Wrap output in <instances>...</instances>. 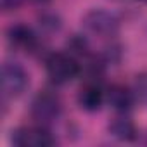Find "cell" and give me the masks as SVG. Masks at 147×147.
Masks as SVG:
<instances>
[{"label": "cell", "instance_id": "52a82bcc", "mask_svg": "<svg viewBox=\"0 0 147 147\" xmlns=\"http://www.w3.org/2000/svg\"><path fill=\"white\" fill-rule=\"evenodd\" d=\"M78 106L87 111V113H95L102 107L104 100H106V92L102 90V87L95 82H88L85 83L80 92H78Z\"/></svg>", "mask_w": 147, "mask_h": 147}, {"label": "cell", "instance_id": "ba28073f", "mask_svg": "<svg viewBox=\"0 0 147 147\" xmlns=\"http://www.w3.org/2000/svg\"><path fill=\"white\" fill-rule=\"evenodd\" d=\"M106 100L109 102V106H113L118 113H130L137 97L133 88H128L125 85L114 83L107 88L106 92Z\"/></svg>", "mask_w": 147, "mask_h": 147}, {"label": "cell", "instance_id": "7a4b0ae2", "mask_svg": "<svg viewBox=\"0 0 147 147\" xmlns=\"http://www.w3.org/2000/svg\"><path fill=\"white\" fill-rule=\"evenodd\" d=\"M30 113H31V118L35 119L36 125L49 128L54 121L59 119V116L62 113V102H61L57 94H54L50 90H42L31 100Z\"/></svg>", "mask_w": 147, "mask_h": 147}, {"label": "cell", "instance_id": "5b68a950", "mask_svg": "<svg viewBox=\"0 0 147 147\" xmlns=\"http://www.w3.org/2000/svg\"><path fill=\"white\" fill-rule=\"evenodd\" d=\"M11 142L16 147H52L57 144V138L47 126L35 125V126H21L12 131Z\"/></svg>", "mask_w": 147, "mask_h": 147}, {"label": "cell", "instance_id": "4fadbf2b", "mask_svg": "<svg viewBox=\"0 0 147 147\" xmlns=\"http://www.w3.org/2000/svg\"><path fill=\"white\" fill-rule=\"evenodd\" d=\"M0 2H2L4 11H16L23 4V0H0Z\"/></svg>", "mask_w": 147, "mask_h": 147}, {"label": "cell", "instance_id": "3957f363", "mask_svg": "<svg viewBox=\"0 0 147 147\" xmlns=\"http://www.w3.org/2000/svg\"><path fill=\"white\" fill-rule=\"evenodd\" d=\"M28 87H30L28 71L19 62L5 61L2 64V97L4 100L21 97Z\"/></svg>", "mask_w": 147, "mask_h": 147}, {"label": "cell", "instance_id": "9c48e42d", "mask_svg": "<svg viewBox=\"0 0 147 147\" xmlns=\"http://www.w3.org/2000/svg\"><path fill=\"white\" fill-rule=\"evenodd\" d=\"M107 130H109V135L119 142H133L138 135V130L133 119L128 116V113H118L111 119Z\"/></svg>", "mask_w": 147, "mask_h": 147}, {"label": "cell", "instance_id": "6da1fadb", "mask_svg": "<svg viewBox=\"0 0 147 147\" xmlns=\"http://www.w3.org/2000/svg\"><path fill=\"white\" fill-rule=\"evenodd\" d=\"M45 71L54 85H66L80 75V64L71 52H55L47 57Z\"/></svg>", "mask_w": 147, "mask_h": 147}, {"label": "cell", "instance_id": "8992f818", "mask_svg": "<svg viewBox=\"0 0 147 147\" xmlns=\"http://www.w3.org/2000/svg\"><path fill=\"white\" fill-rule=\"evenodd\" d=\"M7 40L12 47L24 52H33L38 49V36L28 24H12L7 30Z\"/></svg>", "mask_w": 147, "mask_h": 147}, {"label": "cell", "instance_id": "7c38bea8", "mask_svg": "<svg viewBox=\"0 0 147 147\" xmlns=\"http://www.w3.org/2000/svg\"><path fill=\"white\" fill-rule=\"evenodd\" d=\"M67 47H69V50H75V52H78V54H87V50H88L87 40L82 38V36H73V38L69 40Z\"/></svg>", "mask_w": 147, "mask_h": 147}, {"label": "cell", "instance_id": "8fae6325", "mask_svg": "<svg viewBox=\"0 0 147 147\" xmlns=\"http://www.w3.org/2000/svg\"><path fill=\"white\" fill-rule=\"evenodd\" d=\"M40 26H42L47 33H55V31H59V30H61L62 23H61V19H59V16H57V14L47 12V14L40 16Z\"/></svg>", "mask_w": 147, "mask_h": 147}, {"label": "cell", "instance_id": "30bf717a", "mask_svg": "<svg viewBox=\"0 0 147 147\" xmlns=\"http://www.w3.org/2000/svg\"><path fill=\"white\" fill-rule=\"evenodd\" d=\"M133 92L135 97L140 104L147 106V73H140L135 78V85H133Z\"/></svg>", "mask_w": 147, "mask_h": 147}, {"label": "cell", "instance_id": "277c9868", "mask_svg": "<svg viewBox=\"0 0 147 147\" xmlns=\"http://www.w3.org/2000/svg\"><path fill=\"white\" fill-rule=\"evenodd\" d=\"M83 28L100 38H113L119 31V19L116 14L106 9H92L82 19Z\"/></svg>", "mask_w": 147, "mask_h": 147}]
</instances>
